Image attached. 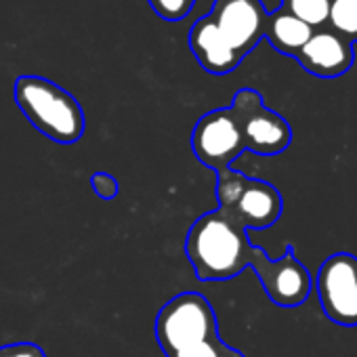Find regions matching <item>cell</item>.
I'll use <instances>...</instances> for the list:
<instances>
[{
    "mask_svg": "<svg viewBox=\"0 0 357 357\" xmlns=\"http://www.w3.org/2000/svg\"><path fill=\"white\" fill-rule=\"evenodd\" d=\"M185 255L200 282H225L252 267L273 305L301 307L311 294V273L286 246L280 259L250 244L248 231L219 208L198 217L185 238Z\"/></svg>",
    "mask_w": 357,
    "mask_h": 357,
    "instance_id": "1",
    "label": "cell"
},
{
    "mask_svg": "<svg viewBox=\"0 0 357 357\" xmlns=\"http://www.w3.org/2000/svg\"><path fill=\"white\" fill-rule=\"evenodd\" d=\"M153 330L164 357H244L219 336L215 309L200 292L172 296L158 311Z\"/></svg>",
    "mask_w": 357,
    "mask_h": 357,
    "instance_id": "2",
    "label": "cell"
},
{
    "mask_svg": "<svg viewBox=\"0 0 357 357\" xmlns=\"http://www.w3.org/2000/svg\"><path fill=\"white\" fill-rule=\"evenodd\" d=\"M13 99L28 122L59 145L78 143L84 135V112L78 99L43 76H20Z\"/></svg>",
    "mask_w": 357,
    "mask_h": 357,
    "instance_id": "3",
    "label": "cell"
},
{
    "mask_svg": "<svg viewBox=\"0 0 357 357\" xmlns=\"http://www.w3.org/2000/svg\"><path fill=\"white\" fill-rule=\"evenodd\" d=\"M217 185L215 196L219 202V211L244 227L250 229H267L275 225L284 211L282 194L263 178L246 176L234 168L215 170Z\"/></svg>",
    "mask_w": 357,
    "mask_h": 357,
    "instance_id": "4",
    "label": "cell"
},
{
    "mask_svg": "<svg viewBox=\"0 0 357 357\" xmlns=\"http://www.w3.org/2000/svg\"><path fill=\"white\" fill-rule=\"evenodd\" d=\"M244 147L257 155H278L292 143V128L284 116L269 109L255 89H240L229 105Z\"/></svg>",
    "mask_w": 357,
    "mask_h": 357,
    "instance_id": "5",
    "label": "cell"
},
{
    "mask_svg": "<svg viewBox=\"0 0 357 357\" xmlns=\"http://www.w3.org/2000/svg\"><path fill=\"white\" fill-rule=\"evenodd\" d=\"M315 290L324 315L342 328H357V257L330 255L317 269Z\"/></svg>",
    "mask_w": 357,
    "mask_h": 357,
    "instance_id": "6",
    "label": "cell"
},
{
    "mask_svg": "<svg viewBox=\"0 0 357 357\" xmlns=\"http://www.w3.org/2000/svg\"><path fill=\"white\" fill-rule=\"evenodd\" d=\"M192 149L196 158L213 170L231 168L246 147L229 107L213 109L196 122L192 132Z\"/></svg>",
    "mask_w": 357,
    "mask_h": 357,
    "instance_id": "7",
    "label": "cell"
},
{
    "mask_svg": "<svg viewBox=\"0 0 357 357\" xmlns=\"http://www.w3.org/2000/svg\"><path fill=\"white\" fill-rule=\"evenodd\" d=\"M208 15L242 59L265 38L269 11L261 0H215Z\"/></svg>",
    "mask_w": 357,
    "mask_h": 357,
    "instance_id": "8",
    "label": "cell"
},
{
    "mask_svg": "<svg viewBox=\"0 0 357 357\" xmlns=\"http://www.w3.org/2000/svg\"><path fill=\"white\" fill-rule=\"evenodd\" d=\"M311 76L332 80L347 74L355 63L353 43L332 32L330 28L313 30L307 45L294 57Z\"/></svg>",
    "mask_w": 357,
    "mask_h": 357,
    "instance_id": "9",
    "label": "cell"
},
{
    "mask_svg": "<svg viewBox=\"0 0 357 357\" xmlns=\"http://www.w3.org/2000/svg\"><path fill=\"white\" fill-rule=\"evenodd\" d=\"M190 49H192L194 57L198 59V63L208 74H215V76H225L242 63V57L219 32V28L215 26L211 15L200 17L192 26Z\"/></svg>",
    "mask_w": 357,
    "mask_h": 357,
    "instance_id": "10",
    "label": "cell"
},
{
    "mask_svg": "<svg viewBox=\"0 0 357 357\" xmlns=\"http://www.w3.org/2000/svg\"><path fill=\"white\" fill-rule=\"evenodd\" d=\"M311 34H313V28H309L307 24H303L301 20H296L294 15H290L282 7L278 11H273V13L267 15L265 38L282 55L296 57V53L311 38Z\"/></svg>",
    "mask_w": 357,
    "mask_h": 357,
    "instance_id": "11",
    "label": "cell"
},
{
    "mask_svg": "<svg viewBox=\"0 0 357 357\" xmlns=\"http://www.w3.org/2000/svg\"><path fill=\"white\" fill-rule=\"evenodd\" d=\"M326 28L355 43L357 40V0H330Z\"/></svg>",
    "mask_w": 357,
    "mask_h": 357,
    "instance_id": "12",
    "label": "cell"
},
{
    "mask_svg": "<svg viewBox=\"0 0 357 357\" xmlns=\"http://www.w3.org/2000/svg\"><path fill=\"white\" fill-rule=\"evenodd\" d=\"M282 9L313 30L326 28L330 0H282Z\"/></svg>",
    "mask_w": 357,
    "mask_h": 357,
    "instance_id": "13",
    "label": "cell"
},
{
    "mask_svg": "<svg viewBox=\"0 0 357 357\" xmlns=\"http://www.w3.org/2000/svg\"><path fill=\"white\" fill-rule=\"evenodd\" d=\"M147 3L158 17L166 22H178L192 13L196 0H147Z\"/></svg>",
    "mask_w": 357,
    "mask_h": 357,
    "instance_id": "14",
    "label": "cell"
},
{
    "mask_svg": "<svg viewBox=\"0 0 357 357\" xmlns=\"http://www.w3.org/2000/svg\"><path fill=\"white\" fill-rule=\"evenodd\" d=\"M91 188L101 200H114L120 190L116 176H112L109 172H95L91 176Z\"/></svg>",
    "mask_w": 357,
    "mask_h": 357,
    "instance_id": "15",
    "label": "cell"
},
{
    "mask_svg": "<svg viewBox=\"0 0 357 357\" xmlns=\"http://www.w3.org/2000/svg\"><path fill=\"white\" fill-rule=\"evenodd\" d=\"M0 357H47V355L34 342H11L0 347Z\"/></svg>",
    "mask_w": 357,
    "mask_h": 357,
    "instance_id": "16",
    "label": "cell"
}]
</instances>
